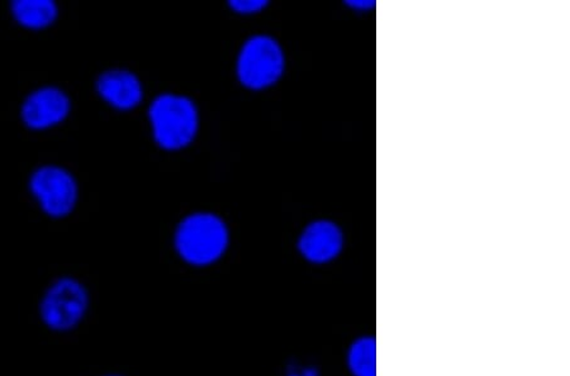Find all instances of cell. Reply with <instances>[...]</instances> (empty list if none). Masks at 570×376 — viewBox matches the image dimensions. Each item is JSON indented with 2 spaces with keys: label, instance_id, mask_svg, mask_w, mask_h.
<instances>
[{
  "label": "cell",
  "instance_id": "5",
  "mask_svg": "<svg viewBox=\"0 0 570 376\" xmlns=\"http://www.w3.org/2000/svg\"><path fill=\"white\" fill-rule=\"evenodd\" d=\"M31 190L46 214L68 216L78 200V186L71 174L58 167H43L33 172Z\"/></svg>",
  "mask_w": 570,
  "mask_h": 376
},
{
  "label": "cell",
  "instance_id": "13",
  "mask_svg": "<svg viewBox=\"0 0 570 376\" xmlns=\"http://www.w3.org/2000/svg\"><path fill=\"white\" fill-rule=\"evenodd\" d=\"M348 4L355 7V8H367V7H372L373 3L372 2H348Z\"/></svg>",
  "mask_w": 570,
  "mask_h": 376
},
{
  "label": "cell",
  "instance_id": "3",
  "mask_svg": "<svg viewBox=\"0 0 570 376\" xmlns=\"http://www.w3.org/2000/svg\"><path fill=\"white\" fill-rule=\"evenodd\" d=\"M89 309V293L72 278H61L46 290L40 303V317L52 332L68 333L78 327Z\"/></svg>",
  "mask_w": 570,
  "mask_h": 376
},
{
  "label": "cell",
  "instance_id": "2",
  "mask_svg": "<svg viewBox=\"0 0 570 376\" xmlns=\"http://www.w3.org/2000/svg\"><path fill=\"white\" fill-rule=\"evenodd\" d=\"M154 137L165 150L186 148L198 131V112L187 97L164 95L150 108Z\"/></svg>",
  "mask_w": 570,
  "mask_h": 376
},
{
  "label": "cell",
  "instance_id": "14",
  "mask_svg": "<svg viewBox=\"0 0 570 376\" xmlns=\"http://www.w3.org/2000/svg\"><path fill=\"white\" fill-rule=\"evenodd\" d=\"M105 376H122V375L112 374V375H105Z\"/></svg>",
  "mask_w": 570,
  "mask_h": 376
},
{
  "label": "cell",
  "instance_id": "9",
  "mask_svg": "<svg viewBox=\"0 0 570 376\" xmlns=\"http://www.w3.org/2000/svg\"><path fill=\"white\" fill-rule=\"evenodd\" d=\"M12 13L17 22L27 29L40 30L57 20L58 6L51 0H16Z\"/></svg>",
  "mask_w": 570,
  "mask_h": 376
},
{
  "label": "cell",
  "instance_id": "11",
  "mask_svg": "<svg viewBox=\"0 0 570 376\" xmlns=\"http://www.w3.org/2000/svg\"><path fill=\"white\" fill-rule=\"evenodd\" d=\"M268 4L269 2H265V0H232L228 2L235 12L242 14L259 13Z\"/></svg>",
  "mask_w": 570,
  "mask_h": 376
},
{
  "label": "cell",
  "instance_id": "7",
  "mask_svg": "<svg viewBox=\"0 0 570 376\" xmlns=\"http://www.w3.org/2000/svg\"><path fill=\"white\" fill-rule=\"evenodd\" d=\"M344 246L342 229L328 221L309 225L298 243L303 258L315 264H326L337 258Z\"/></svg>",
  "mask_w": 570,
  "mask_h": 376
},
{
  "label": "cell",
  "instance_id": "10",
  "mask_svg": "<svg viewBox=\"0 0 570 376\" xmlns=\"http://www.w3.org/2000/svg\"><path fill=\"white\" fill-rule=\"evenodd\" d=\"M347 366L354 376H375V343L361 337L348 348Z\"/></svg>",
  "mask_w": 570,
  "mask_h": 376
},
{
  "label": "cell",
  "instance_id": "6",
  "mask_svg": "<svg viewBox=\"0 0 570 376\" xmlns=\"http://www.w3.org/2000/svg\"><path fill=\"white\" fill-rule=\"evenodd\" d=\"M70 112V99L58 88L33 91L22 107V118L32 130H45L63 121Z\"/></svg>",
  "mask_w": 570,
  "mask_h": 376
},
{
  "label": "cell",
  "instance_id": "1",
  "mask_svg": "<svg viewBox=\"0 0 570 376\" xmlns=\"http://www.w3.org/2000/svg\"><path fill=\"white\" fill-rule=\"evenodd\" d=\"M228 243L225 222L210 214L187 217L176 234V249L180 258L193 266L215 264L225 255Z\"/></svg>",
  "mask_w": 570,
  "mask_h": 376
},
{
  "label": "cell",
  "instance_id": "8",
  "mask_svg": "<svg viewBox=\"0 0 570 376\" xmlns=\"http://www.w3.org/2000/svg\"><path fill=\"white\" fill-rule=\"evenodd\" d=\"M100 97L115 108L128 111L140 105L144 93L139 79L126 70H110L97 81Z\"/></svg>",
  "mask_w": 570,
  "mask_h": 376
},
{
  "label": "cell",
  "instance_id": "4",
  "mask_svg": "<svg viewBox=\"0 0 570 376\" xmlns=\"http://www.w3.org/2000/svg\"><path fill=\"white\" fill-rule=\"evenodd\" d=\"M283 71V50L269 36H255L244 44L237 61L243 86L255 90L268 88L279 80Z\"/></svg>",
  "mask_w": 570,
  "mask_h": 376
},
{
  "label": "cell",
  "instance_id": "12",
  "mask_svg": "<svg viewBox=\"0 0 570 376\" xmlns=\"http://www.w3.org/2000/svg\"><path fill=\"white\" fill-rule=\"evenodd\" d=\"M283 376H318L315 369L303 368V366H294V368L285 372Z\"/></svg>",
  "mask_w": 570,
  "mask_h": 376
}]
</instances>
